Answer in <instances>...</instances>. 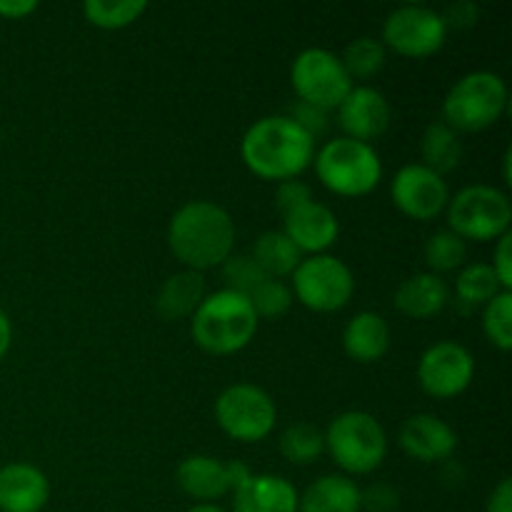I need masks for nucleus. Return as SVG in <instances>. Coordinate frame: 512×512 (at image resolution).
Wrapping results in <instances>:
<instances>
[{
    "label": "nucleus",
    "mask_w": 512,
    "mask_h": 512,
    "mask_svg": "<svg viewBox=\"0 0 512 512\" xmlns=\"http://www.w3.org/2000/svg\"><path fill=\"white\" fill-rule=\"evenodd\" d=\"M450 300V285L440 275L418 273L410 275L408 280L398 285L395 290V308L405 318L428 320L433 315L443 313V308Z\"/></svg>",
    "instance_id": "aec40b11"
},
{
    "label": "nucleus",
    "mask_w": 512,
    "mask_h": 512,
    "mask_svg": "<svg viewBox=\"0 0 512 512\" xmlns=\"http://www.w3.org/2000/svg\"><path fill=\"white\" fill-rule=\"evenodd\" d=\"M215 420L228 438L238 443H260L273 433L278 408L258 385L235 383L215 400Z\"/></svg>",
    "instance_id": "6e6552de"
},
{
    "label": "nucleus",
    "mask_w": 512,
    "mask_h": 512,
    "mask_svg": "<svg viewBox=\"0 0 512 512\" xmlns=\"http://www.w3.org/2000/svg\"><path fill=\"white\" fill-rule=\"evenodd\" d=\"M478 5L475 3H470V0H460V3H455V5H450L448 8V13L443 15V20H445V25H453V28H473L475 23H478Z\"/></svg>",
    "instance_id": "4c0bfd02"
},
{
    "label": "nucleus",
    "mask_w": 512,
    "mask_h": 512,
    "mask_svg": "<svg viewBox=\"0 0 512 512\" xmlns=\"http://www.w3.org/2000/svg\"><path fill=\"white\" fill-rule=\"evenodd\" d=\"M290 85L300 103L320 110H338L353 90V80L345 73L340 55L325 48H305L290 65Z\"/></svg>",
    "instance_id": "1a4fd4ad"
},
{
    "label": "nucleus",
    "mask_w": 512,
    "mask_h": 512,
    "mask_svg": "<svg viewBox=\"0 0 512 512\" xmlns=\"http://www.w3.org/2000/svg\"><path fill=\"white\" fill-rule=\"evenodd\" d=\"M498 293H503V285H500L490 263L463 265L458 278H455V295H458L460 303L473 305V308L490 303Z\"/></svg>",
    "instance_id": "a878e982"
},
{
    "label": "nucleus",
    "mask_w": 512,
    "mask_h": 512,
    "mask_svg": "<svg viewBox=\"0 0 512 512\" xmlns=\"http://www.w3.org/2000/svg\"><path fill=\"white\" fill-rule=\"evenodd\" d=\"M298 512H360V488L348 475H323L300 495Z\"/></svg>",
    "instance_id": "5701e85b"
},
{
    "label": "nucleus",
    "mask_w": 512,
    "mask_h": 512,
    "mask_svg": "<svg viewBox=\"0 0 512 512\" xmlns=\"http://www.w3.org/2000/svg\"><path fill=\"white\" fill-rule=\"evenodd\" d=\"M448 38V25L443 15L425 5H400L385 18L383 40L385 50L410 60H423L438 53Z\"/></svg>",
    "instance_id": "9b49d317"
},
{
    "label": "nucleus",
    "mask_w": 512,
    "mask_h": 512,
    "mask_svg": "<svg viewBox=\"0 0 512 512\" xmlns=\"http://www.w3.org/2000/svg\"><path fill=\"white\" fill-rule=\"evenodd\" d=\"M250 305H253L258 320H275L283 318L293 305V290L283 283V280L265 278L253 293L248 295Z\"/></svg>",
    "instance_id": "2f4dec72"
},
{
    "label": "nucleus",
    "mask_w": 512,
    "mask_h": 512,
    "mask_svg": "<svg viewBox=\"0 0 512 512\" xmlns=\"http://www.w3.org/2000/svg\"><path fill=\"white\" fill-rule=\"evenodd\" d=\"M420 153H423V165L433 173H453L463 160V140L443 120H435L425 128L423 140H420Z\"/></svg>",
    "instance_id": "393cba45"
},
{
    "label": "nucleus",
    "mask_w": 512,
    "mask_h": 512,
    "mask_svg": "<svg viewBox=\"0 0 512 512\" xmlns=\"http://www.w3.org/2000/svg\"><path fill=\"white\" fill-rule=\"evenodd\" d=\"M390 103L378 88L370 85H353L348 98L338 108V125L345 138L370 143L380 138L390 128Z\"/></svg>",
    "instance_id": "4468645a"
},
{
    "label": "nucleus",
    "mask_w": 512,
    "mask_h": 512,
    "mask_svg": "<svg viewBox=\"0 0 512 512\" xmlns=\"http://www.w3.org/2000/svg\"><path fill=\"white\" fill-rule=\"evenodd\" d=\"M325 453V438L315 425L295 423L280 435V455L293 465H313Z\"/></svg>",
    "instance_id": "c85d7f7f"
},
{
    "label": "nucleus",
    "mask_w": 512,
    "mask_h": 512,
    "mask_svg": "<svg viewBox=\"0 0 512 512\" xmlns=\"http://www.w3.org/2000/svg\"><path fill=\"white\" fill-rule=\"evenodd\" d=\"M220 268H223L225 290H233L240 295H250L265 280L263 270L250 255H230Z\"/></svg>",
    "instance_id": "473e14b6"
},
{
    "label": "nucleus",
    "mask_w": 512,
    "mask_h": 512,
    "mask_svg": "<svg viewBox=\"0 0 512 512\" xmlns=\"http://www.w3.org/2000/svg\"><path fill=\"white\" fill-rule=\"evenodd\" d=\"M385 58H388V50H385V45L378 38L360 35L353 43L345 45L340 63H343L350 80H370L383 70Z\"/></svg>",
    "instance_id": "bb28decb"
},
{
    "label": "nucleus",
    "mask_w": 512,
    "mask_h": 512,
    "mask_svg": "<svg viewBox=\"0 0 512 512\" xmlns=\"http://www.w3.org/2000/svg\"><path fill=\"white\" fill-rule=\"evenodd\" d=\"M185 512H228V510H223L220 505H215V503H195L193 508L185 510Z\"/></svg>",
    "instance_id": "c03bdc74"
},
{
    "label": "nucleus",
    "mask_w": 512,
    "mask_h": 512,
    "mask_svg": "<svg viewBox=\"0 0 512 512\" xmlns=\"http://www.w3.org/2000/svg\"><path fill=\"white\" fill-rule=\"evenodd\" d=\"M398 443L403 453L418 463H445L458 450V433L438 415L418 413L405 420L398 433Z\"/></svg>",
    "instance_id": "2eb2a0df"
},
{
    "label": "nucleus",
    "mask_w": 512,
    "mask_h": 512,
    "mask_svg": "<svg viewBox=\"0 0 512 512\" xmlns=\"http://www.w3.org/2000/svg\"><path fill=\"white\" fill-rule=\"evenodd\" d=\"M400 505L398 490L390 485H370V488L360 490V510L368 512H395Z\"/></svg>",
    "instance_id": "72a5a7b5"
},
{
    "label": "nucleus",
    "mask_w": 512,
    "mask_h": 512,
    "mask_svg": "<svg viewBox=\"0 0 512 512\" xmlns=\"http://www.w3.org/2000/svg\"><path fill=\"white\" fill-rule=\"evenodd\" d=\"M483 333L493 348L508 353L512 348V293L503 290L483 305Z\"/></svg>",
    "instance_id": "7c9ffc66"
},
{
    "label": "nucleus",
    "mask_w": 512,
    "mask_h": 512,
    "mask_svg": "<svg viewBox=\"0 0 512 512\" xmlns=\"http://www.w3.org/2000/svg\"><path fill=\"white\" fill-rule=\"evenodd\" d=\"M288 118L295 120V123H298L313 140L328 130V113L320 108H313V105L308 103H300V100L290 108Z\"/></svg>",
    "instance_id": "c9c22d12"
},
{
    "label": "nucleus",
    "mask_w": 512,
    "mask_h": 512,
    "mask_svg": "<svg viewBox=\"0 0 512 512\" xmlns=\"http://www.w3.org/2000/svg\"><path fill=\"white\" fill-rule=\"evenodd\" d=\"M510 163H512V150H510V148H505V155H503V180H505V185H510V183H512Z\"/></svg>",
    "instance_id": "37998d69"
},
{
    "label": "nucleus",
    "mask_w": 512,
    "mask_h": 512,
    "mask_svg": "<svg viewBox=\"0 0 512 512\" xmlns=\"http://www.w3.org/2000/svg\"><path fill=\"white\" fill-rule=\"evenodd\" d=\"M468 260V243L453 233V230H440V233L430 235L425 243V263H428V273L440 275L460 270Z\"/></svg>",
    "instance_id": "c756f323"
},
{
    "label": "nucleus",
    "mask_w": 512,
    "mask_h": 512,
    "mask_svg": "<svg viewBox=\"0 0 512 512\" xmlns=\"http://www.w3.org/2000/svg\"><path fill=\"white\" fill-rule=\"evenodd\" d=\"M170 253L185 265V270L220 268L233 255L235 223L230 213L210 200H190L170 218Z\"/></svg>",
    "instance_id": "f03ea898"
},
{
    "label": "nucleus",
    "mask_w": 512,
    "mask_h": 512,
    "mask_svg": "<svg viewBox=\"0 0 512 512\" xmlns=\"http://www.w3.org/2000/svg\"><path fill=\"white\" fill-rule=\"evenodd\" d=\"M228 465V478H230V493H233L235 488H240V485L245 483V480L250 478V468L245 463H238V460H233V463H225Z\"/></svg>",
    "instance_id": "a19ab883"
},
{
    "label": "nucleus",
    "mask_w": 512,
    "mask_h": 512,
    "mask_svg": "<svg viewBox=\"0 0 512 512\" xmlns=\"http://www.w3.org/2000/svg\"><path fill=\"white\" fill-rule=\"evenodd\" d=\"M475 378V358L465 345L440 340L430 345L418 363V383L430 398L453 400L470 388Z\"/></svg>",
    "instance_id": "f8f14e48"
},
{
    "label": "nucleus",
    "mask_w": 512,
    "mask_h": 512,
    "mask_svg": "<svg viewBox=\"0 0 512 512\" xmlns=\"http://www.w3.org/2000/svg\"><path fill=\"white\" fill-rule=\"evenodd\" d=\"M315 175L340 198H363L383 180V160L370 143L353 138L328 140L313 158Z\"/></svg>",
    "instance_id": "20e7f679"
},
{
    "label": "nucleus",
    "mask_w": 512,
    "mask_h": 512,
    "mask_svg": "<svg viewBox=\"0 0 512 512\" xmlns=\"http://www.w3.org/2000/svg\"><path fill=\"white\" fill-rule=\"evenodd\" d=\"M35 10H38L35 0H0V18L5 20H23Z\"/></svg>",
    "instance_id": "ea45409f"
},
{
    "label": "nucleus",
    "mask_w": 512,
    "mask_h": 512,
    "mask_svg": "<svg viewBox=\"0 0 512 512\" xmlns=\"http://www.w3.org/2000/svg\"><path fill=\"white\" fill-rule=\"evenodd\" d=\"M298 490L280 475H250L233 490V512H298Z\"/></svg>",
    "instance_id": "a211bd4d"
},
{
    "label": "nucleus",
    "mask_w": 512,
    "mask_h": 512,
    "mask_svg": "<svg viewBox=\"0 0 512 512\" xmlns=\"http://www.w3.org/2000/svg\"><path fill=\"white\" fill-rule=\"evenodd\" d=\"M240 158L260 180L283 183L313 165L315 140L288 115H265L245 130Z\"/></svg>",
    "instance_id": "f257e3e1"
},
{
    "label": "nucleus",
    "mask_w": 512,
    "mask_h": 512,
    "mask_svg": "<svg viewBox=\"0 0 512 512\" xmlns=\"http://www.w3.org/2000/svg\"><path fill=\"white\" fill-rule=\"evenodd\" d=\"M258 325L260 320L248 295L223 288L218 293L205 295L190 320V333L200 350L223 358V355H233L248 348L258 333Z\"/></svg>",
    "instance_id": "7ed1b4c3"
},
{
    "label": "nucleus",
    "mask_w": 512,
    "mask_h": 512,
    "mask_svg": "<svg viewBox=\"0 0 512 512\" xmlns=\"http://www.w3.org/2000/svg\"><path fill=\"white\" fill-rule=\"evenodd\" d=\"M495 243L498 245H495L493 263H490V268H493V273L498 275L503 290H510L512 288V253H510L512 233H505L503 238H498Z\"/></svg>",
    "instance_id": "e433bc0d"
},
{
    "label": "nucleus",
    "mask_w": 512,
    "mask_h": 512,
    "mask_svg": "<svg viewBox=\"0 0 512 512\" xmlns=\"http://www.w3.org/2000/svg\"><path fill=\"white\" fill-rule=\"evenodd\" d=\"M50 500V483L43 470L30 463L0 468V512H40Z\"/></svg>",
    "instance_id": "f3484780"
},
{
    "label": "nucleus",
    "mask_w": 512,
    "mask_h": 512,
    "mask_svg": "<svg viewBox=\"0 0 512 512\" xmlns=\"http://www.w3.org/2000/svg\"><path fill=\"white\" fill-rule=\"evenodd\" d=\"M485 512H512V480L503 478L490 493Z\"/></svg>",
    "instance_id": "58836bf2"
},
{
    "label": "nucleus",
    "mask_w": 512,
    "mask_h": 512,
    "mask_svg": "<svg viewBox=\"0 0 512 512\" xmlns=\"http://www.w3.org/2000/svg\"><path fill=\"white\" fill-rule=\"evenodd\" d=\"M343 350L350 360L360 365H373L383 360L390 350V328L383 315L373 310L353 315L343 330Z\"/></svg>",
    "instance_id": "6ab92c4d"
},
{
    "label": "nucleus",
    "mask_w": 512,
    "mask_h": 512,
    "mask_svg": "<svg viewBox=\"0 0 512 512\" xmlns=\"http://www.w3.org/2000/svg\"><path fill=\"white\" fill-rule=\"evenodd\" d=\"M205 278L203 273L195 270H180V273L170 275L158 290L155 298V313L165 323H178V320L193 318L195 310L205 300Z\"/></svg>",
    "instance_id": "4be33fe9"
},
{
    "label": "nucleus",
    "mask_w": 512,
    "mask_h": 512,
    "mask_svg": "<svg viewBox=\"0 0 512 512\" xmlns=\"http://www.w3.org/2000/svg\"><path fill=\"white\" fill-rule=\"evenodd\" d=\"M283 233L303 255H323L338 240L340 223L328 205L308 200L283 215Z\"/></svg>",
    "instance_id": "dca6fc26"
},
{
    "label": "nucleus",
    "mask_w": 512,
    "mask_h": 512,
    "mask_svg": "<svg viewBox=\"0 0 512 512\" xmlns=\"http://www.w3.org/2000/svg\"><path fill=\"white\" fill-rule=\"evenodd\" d=\"M10 343H13V325H10V318L8 315L0 310V360L8 355L10 350Z\"/></svg>",
    "instance_id": "79ce46f5"
},
{
    "label": "nucleus",
    "mask_w": 512,
    "mask_h": 512,
    "mask_svg": "<svg viewBox=\"0 0 512 512\" xmlns=\"http://www.w3.org/2000/svg\"><path fill=\"white\" fill-rule=\"evenodd\" d=\"M325 450L348 475H370L383 465L388 435L378 418L365 410L340 413L323 433Z\"/></svg>",
    "instance_id": "423d86ee"
},
{
    "label": "nucleus",
    "mask_w": 512,
    "mask_h": 512,
    "mask_svg": "<svg viewBox=\"0 0 512 512\" xmlns=\"http://www.w3.org/2000/svg\"><path fill=\"white\" fill-rule=\"evenodd\" d=\"M250 258L258 263V268L263 270L265 278H288L295 273V268L303 260V253L290 243L288 235L283 230H268V233L260 235L253 245V255Z\"/></svg>",
    "instance_id": "b1692460"
},
{
    "label": "nucleus",
    "mask_w": 512,
    "mask_h": 512,
    "mask_svg": "<svg viewBox=\"0 0 512 512\" xmlns=\"http://www.w3.org/2000/svg\"><path fill=\"white\" fill-rule=\"evenodd\" d=\"M148 10L145 0H88L83 3V15L90 25L103 30H120L133 25Z\"/></svg>",
    "instance_id": "cd10ccee"
},
{
    "label": "nucleus",
    "mask_w": 512,
    "mask_h": 512,
    "mask_svg": "<svg viewBox=\"0 0 512 512\" xmlns=\"http://www.w3.org/2000/svg\"><path fill=\"white\" fill-rule=\"evenodd\" d=\"M508 110V85L498 73L473 70L463 75L443 100V123L455 133H480Z\"/></svg>",
    "instance_id": "39448f33"
},
{
    "label": "nucleus",
    "mask_w": 512,
    "mask_h": 512,
    "mask_svg": "<svg viewBox=\"0 0 512 512\" xmlns=\"http://www.w3.org/2000/svg\"><path fill=\"white\" fill-rule=\"evenodd\" d=\"M448 230H453L465 243H490L510 233L512 205L510 198L493 185H468L450 198L448 208Z\"/></svg>",
    "instance_id": "0eeeda50"
},
{
    "label": "nucleus",
    "mask_w": 512,
    "mask_h": 512,
    "mask_svg": "<svg viewBox=\"0 0 512 512\" xmlns=\"http://www.w3.org/2000/svg\"><path fill=\"white\" fill-rule=\"evenodd\" d=\"M390 198L403 215L418 223H428L445 213L450 203V190L443 175L433 173L423 163H410L395 173L390 183Z\"/></svg>",
    "instance_id": "ddd939ff"
},
{
    "label": "nucleus",
    "mask_w": 512,
    "mask_h": 512,
    "mask_svg": "<svg viewBox=\"0 0 512 512\" xmlns=\"http://www.w3.org/2000/svg\"><path fill=\"white\" fill-rule=\"evenodd\" d=\"M178 485L198 503H215L230 493L228 465L210 455H190L178 465Z\"/></svg>",
    "instance_id": "412c9836"
},
{
    "label": "nucleus",
    "mask_w": 512,
    "mask_h": 512,
    "mask_svg": "<svg viewBox=\"0 0 512 512\" xmlns=\"http://www.w3.org/2000/svg\"><path fill=\"white\" fill-rule=\"evenodd\" d=\"M355 278L335 255H308L293 273V298L313 313H335L350 303Z\"/></svg>",
    "instance_id": "9d476101"
},
{
    "label": "nucleus",
    "mask_w": 512,
    "mask_h": 512,
    "mask_svg": "<svg viewBox=\"0 0 512 512\" xmlns=\"http://www.w3.org/2000/svg\"><path fill=\"white\" fill-rule=\"evenodd\" d=\"M313 200V193H310V185H305L303 180H283L278 183V190H275V205H278L280 213H290V210L300 208L303 203Z\"/></svg>",
    "instance_id": "f704fd0d"
}]
</instances>
